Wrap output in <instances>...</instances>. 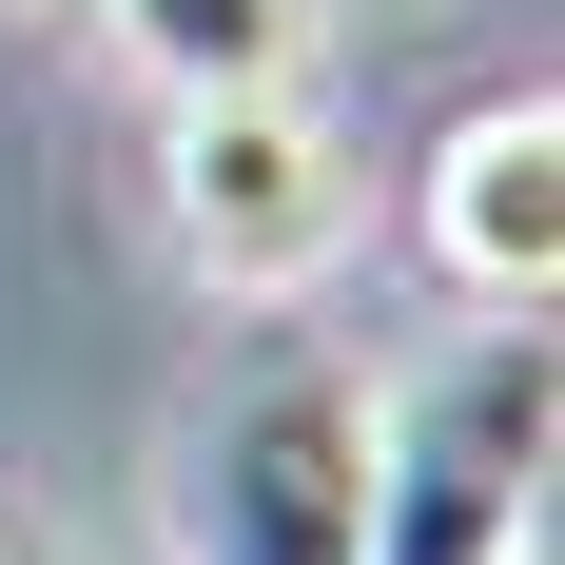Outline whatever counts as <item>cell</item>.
<instances>
[{
  "instance_id": "cell-1",
  "label": "cell",
  "mask_w": 565,
  "mask_h": 565,
  "mask_svg": "<svg viewBox=\"0 0 565 565\" xmlns=\"http://www.w3.org/2000/svg\"><path fill=\"white\" fill-rule=\"evenodd\" d=\"M546 449H565V332L488 312L371 391V565H546Z\"/></svg>"
},
{
  "instance_id": "cell-2",
  "label": "cell",
  "mask_w": 565,
  "mask_h": 565,
  "mask_svg": "<svg viewBox=\"0 0 565 565\" xmlns=\"http://www.w3.org/2000/svg\"><path fill=\"white\" fill-rule=\"evenodd\" d=\"M175 565H371V371L312 332L234 351L175 429Z\"/></svg>"
},
{
  "instance_id": "cell-3",
  "label": "cell",
  "mask_w": 565,
  "mask_h": 565,
  "mask_svg": "<svg viewBox=\"0 0 565 565\" xmlns=\"http://www.w3.org/2000/svg\"><path fill=\"white\" fill-rule=\"evenodd\" d=\"M157 234H175V274L215 292V312H312L351 274V234H371V157L312 117V78H274V98H175Z\"/></svg>"
},
{
  "instance_id": "cell-4",
  "label": "cell",
  "mask_w": 565,
  "mask_h": 565,
  "mask_svg": "<svg viewBox=\"0 0 565 565\" xmlns=\"http://www.w3.org/2000/svg\"><path fill=\"white\" fill-rule=\"evenodd\" d=\"M409 234H429V274L468 312H565V98L508 78V98H468L409 175Z\"/></svg>"
},
{
  "instance_id": "cell-5",
  "label": "cell",
  "mask_w": 565,
  "mask_h": 565,
  "mask_svg": "<svg viewBox=\"0 0 565 565\" xmlns=\"http://www.w3.org/2000/svg\"><path fill=\"white\" fill-rule=\"evenodd\" d=\"M98 40L137 98H274V78H312V0H98Z\"/></svg>"
},
{
  "instance_id": "cell-6",
  "label": "cell",
  "mask_w": 565,
  "mask_h": 565,
  "mask_svg": "<svg viewBox=\"0 0 565 565\" xmlns=\"http://www.w3.org/2000/svg\"><path fill=\"white\" fill-rule=\"evenodd\" d=\"M0 565H78V546H58V526H20V508H0Z\"/></svg>"
}]
</instances>
